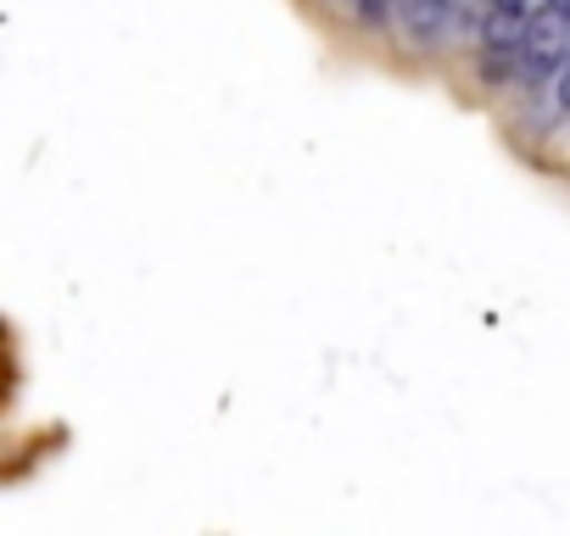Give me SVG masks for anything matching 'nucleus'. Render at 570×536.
Returning <instances> with one entry per match:
<instances>
[{
  "mask_svg": "<svg viewBox=\"0 0 570 536\" xmlns=\"http://www.w3.org/2000/svg\"><path fill=\"white\" fill-rule=\"evenodd\" d=\"M570 62V18H559L553 7H531V23H525V46H520V68L514 79L531 90L542 79H559V68Z\"/></svg>",
  "mask_w": 570,
  "mask_h": 536,
  "instance_id": "1",
  "label": "nucleus"
},
{
  "mask_svg": "<svg viewBox=\"0 0 570 536\" xmlns=\"http://www.w3.org/2000/svg\"><path fill=\"white\" fill-rule=\"evenodd\" d=\"M553 96H559V107H564V112H570V62H564V68H559V90H553Z\"/></svg>",
  "mask_w": 570,
  "mask_h": 536,
  "instance_id": "2",
  "label": "nucleus"
},
{
  "mask_svg": "<svg viewBox=\"0 0 570 536\" xmlns=\"http://www.w3.org/2000/svg\"><path fill=\"white\" fill-rule=\"evenodd\" d=\"M492 7H514V12H531V7H542V0H492Z\"/></svg>",
  "mask_w": 570,
  "mask_h": 536,
  "instance_id": "3",
  "label": "nucleus"
},
{
  "mask_svg": "<svg viewBox=\"0 0 570 536\" xmlns=\"http://www.w3.org/2000/svg\"><path fill=\"white\" fill-rule=\"evenodd\" d=\"M542 7H553L559 18H570V0H542Z\"/></svg>",
  "mask_w": 570,
  "mask_h": 536,
  "instance_id": "4",
  "label": "nucleus"
},
{
  "mask_svg": "<svg viewBox=\"0 0 570 536\" xmlns=\"http://www.w3.org/2000/svg\"><path fill=\"white\" fill-rule=\"evenodd\" d=\"M453 7H459V0H453Z\"/></svg>",
  "mask_w": 570,
  "mask_h": 536,
  "instance_id": "5",
  "label": "nucleus"
}]
</instances>
